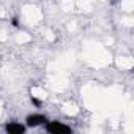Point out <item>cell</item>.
I'll return each mask as SVG.
<instances>
[{
    "instance_id": "obj_3",
    "label": "cell",
    "mask_w": 134,
    "mask_h": 134,
    "mask_svg": "<svg viewBox=\"0 0 134 134\" xmlns=\"http://www.w3.org/2000/svg\"><path fill=\"white\" fill-rule=\"evenodd\" d=\"M5 131L8 134H24L27 131L25 123H19V121H10L5 125Z\"/></svg>"
},
{
    "instance_id": "obj_5",
    "label": "cell",
    "mask_w": 134,
    "mask_h": 134,
    "mask_svg": "<svg viewBox=\"0 0 134 134\" xmlns=\"http://www.w3.org/2000/svg\"><path fill=\"white\" fill-rule=\"evenodd\" d=\"M11 24H13L14 27H19V19H18V18H13V19H11Z\"/></svg>"
},
{
    "instance_id": "obj_2",
    "label": "cell",
    "mask_w": 134,
    "mask_h": 134,
    "mask_svg": "<svg viewBox=\"0 0 134 134\" xmlns=\"http://www.w3.org/2000/svg\"><path fill=\"white\" fill-rule=\"evenodd\" d=\"M47 115L35 112V114H29L25 117V126L27 128H38V126H44L47 123Z\"/></svg>"
},
{
    "instance_id": "obj_4",
    "label": "cell",
    "mask_w": 134,
    "mask_h": 134,
    "mask_svg": "<svg viewBox=\"0 0 134 134\" xmlns=\"http://www.w3.org/2000/svg\"><path fill=\"white\" fill-rule=\"evenodd\" d=\"M30 101H32V104H33L35 107H41V106H43V101H41V99H38V98H35V96H32V98H30Z\"/></svg>"
},
{
    "instance_id": "obj_1",
    "label": "cell",
    "mask_w": 134,
    "mask_h": 134,
    "mask_svg": "<svg viewBox=\"0 0 134 134\" xmlns=\"http://www.w3.org/2000/svg\"><path fill=\"white\" fill-rule=\"evenodd\" d=\"M44 129L47 132H51V134H70V132H73L71 126L65 125V123H62L58 120H52V121L47 120V123L44 125Z\"/></svg>"
}]
</instances>
